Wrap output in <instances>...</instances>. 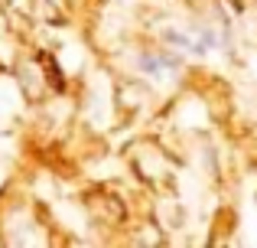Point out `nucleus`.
I'll use <instances>...</instances> for the list:
<instances>
[{"label":"nucleus","mask_w":257,"mask_h":248,"mask_svg":"<svg viewBox=\"0 0 257 248\" xmlns=\"http://www.w3.org/2000/svg\"><path fill=\"white\" fill-rule=\"evenodd\" d=\"M137 65L144 72H150L153 78H163L166 72H176L179 69V59H166V56H140Z\"/></svg>","instance_id":"obj_1"},{"label":"nucleus","mask_w":257,"mask_h":248,"mask_svg":"<svg viewBox=\"0 0 257 248\" xmlns=\"http://www.w3.org/2000/svg\"><path fill=\"white\" fill-rule=\"evenodd\" d=\"M163 39L173 43V46H179V49H192V52H195V46H199V43H192V39H189L186 33H179V30H163Z\"/></svg>","instance_id":"obj_2"},{"label":"nucleus","mask_w":257,"mask_h":248,"mask_svg":"<svg viewBox=\"0 0 257 248\" xmlns=\"http://www.w3.org/2000/svg\"><path fill=\"white\" fill-rule=\"evenodd\" d=\"M215 43H218V36H215L212 30H202V39H199V46H195V56H205Z\"/></svg>","instance_id":"obj_3"}]
</instances>
